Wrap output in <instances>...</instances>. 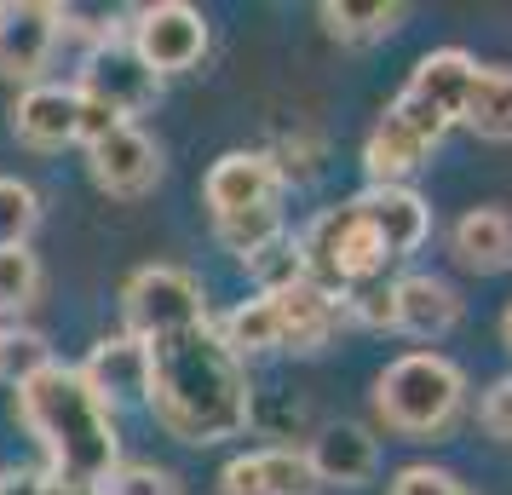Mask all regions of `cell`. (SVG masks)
Returning <instances> with one entry per match:
<instances>
[{"label":"cell","instance_id":"obj_31","mask_svg":"<svg viewBox=\"0 0 512 495\" xmlns=\"http://www.w3.org/2000/svg\"><path fill=\"white\" fill-rule=\"evenodd\" d=\"M386 495H466V484L455 478V472L443 467H426V461H415V467H403L392 478V490Z\"/></svg>","mask_w":512,"mask_h":495},{"label":"cell","instance_id":"obj_16","mask_svg":"<svg viewBox=\"0 0 512 495\" xmlns=\"http://www.w3.org/2000/svg\"><path fill=\"white\" fill-rule=\"evenodd\" d=\"M81 369V380L93 386V398L104 403V409H121V403H144V380H150V352H144V340H133V334H104L93 352H87V363H75Z\"/></svg>","mask_w":512,"mask_h":495},{"label":"cell","instance_id":"obj_25","mask_svg":"<svg viewBox=\"0 0 512 495\" xmlns=\"http://www.w3.org/2000/svg\"><path fill=\"white\" fill-rule=\"evenodd\" d=\"M41 300V260L29 248H0V323H18Z\"/></svg>","mask_w":512,"mask_h":495},{"label":"cell","instance_id":"obj_23","mask_svg":"<svg viewBox=\"0 0 512 495\" xmlns=\"http://www.w3.org/2000/svg\"><path fill=\"white\" fill-rule=\"evenodd\" d=\"M213 334H219V346H225L236 363H242V357H259V352H282L277 300H271V294L242 300V306H231L219 323H213Z\"/></svg>","mask_w":512,"mask_h":495},{"label":"cell","instance_id":"obj_8","mask_svg":"<svg viewBox=\"0 0 512 495\" xmlns=\"http://www.w3.org/2000/svg\"><path fill=\"white\" fill-rule=\"evenodd\" d=\"M127 41L156 75H185L208 58V18L185 0H156L133 12Z\"/></svg>","mask_w":512,"mask_h":495},{"label":"cell","instance_id":"obj_29","mask_svg":"<svg viewBox=\"0 0 512 495\" xmlns=\"http://www.w3.org/2000/svg\"><path fill=\"white\" fill-rule=\"evenodd\" d=\"M35 225H41V196H35V185L0 173V248H29Z\"/></svg>","mask_w":512,"mask_h":495},{"label":"cell","instance_id":"obj_32","mask_svg":"<svg viewBox=\"0 0 512 495\" xmlns=\"http://www.w3.org/2000/svg\"><path fill=\"white\" fill-rule=\"evenodd\" d=\"M478 426H484L489 438L512 444V375H501L484 398H478Z\"/></svg>","mask_w":512,"mask_h":495},{"label":"cell","instance_id":"obj_28","mask_svg":"<svg viewBox=\"0 0 512 495\" xmlns=\"http://www.w3.org/2000/svg\"><path fill=\"white\" fill-rule=\"evenodd\" d=\"M248 277L259 283V294H282V288L305 283V260H300V236H271L265 248H259L254 260H248Z\"/></svg>","mask_w":512,"mask_h":495},{"label":"cell","instance_id":"obj_20","mask_svg":"<svg viewBox=\"0 0 512 495\" xmlns=\"http://www.w3.org/2000/svg\"><path fill=\"white\" fill-rule=\"evenodd\" d=\"M426 162H432V144L420 139L415 127H403L392 110L374 121V133L363 139V173H369V185H403Z\"/></svg>","mask_w":512,"mask_h":495},{"label":"cell","instance_id":"obj_11","mask_svg":"<svg viewBox=\"0 0 512 495\" xmlns=\"http://www.w3.org/2000/svg\"><path fill=\"white\" fill-rule=\"evenodd\" d=\"M277 190H282V179H277L271 156H259V150H225L208 167V179H202V202H208L213 219H236V213L271 208Z\"/></svg>","mask_w":512,"mask_h":495},{"label":"cell","instance_id":"obj_34","mask_svg":"<svg viewBox=\"0 0 512 495\" xmlns=\"http://www.w3.org/2000/svg\"><path fill=\"white\" fill-rule=\"evenodd\" d=\"M75 93H81V87H75ZM116 127H127V121H121L110 104H98V98L81 93V127H75V144H98V139H110Z\"/></svg>","mask_w":512,"mask_h":495},{"label":"cell","instance_id":"obj_9","mask_svg":"<svg viewBox=\"0 0 512 495\" xmlns=\"http://www.w3.org/2000/svg\"><path fill=\"white\" fill-rule=\"evenodd\" d=\"M75 87H81L87 98H98V104H110L121 121H133V116H144V110L156 104V93H162V75H156L139 52H133V41H127V35H104L98 47H87Z\"/></svg>","mask_w":512,"mask_h":495},{"label":"cell","instance_id":"obj_33","mask_svg":"<svg viewBox=\"0 0 512 495\" xmlns=\"http://www.w3.org/2000/svg\"><path fill=\"white\" fill-rule=\"evenodd\" d=\"M0 495H98V490H75V484H58V478H47V472H0Z\"/></svg>","mask_w":512,"mask_h":495},{"label":"cell","instance_id":"obj_18","mask_svg":"<svg viewBox=\"0 0 512 495\" xmlns=\"http://www.w3.org/2000/svg\"><path fill=\"white\" fill-rule=\"evenodd\" d=\"M461 323V294L432 277V271H409L397 277V334L409 340H443Z\"/></svg>","mask_w":512,"mask_h":495},{"label":"cell","instance_id":"obj_7","mask_svg":"<svg viewBox=\"0 0 512 495\" xmlns=\"http://www.w3.org/2000/svg\"><path fill=\"white\" fill-rule=\"evenodd\" d=\"M64 41V6L52 0H0V81L41 87Z\"/></svg>","mask_w":512,"mask_h":495},{"label":"cell","instance_id":"obj_21","mask_svg":"<svg viewBox=\"0 0 512 495\" xmlns=\"http://www.w3.org/2000/svg\"><path fill=\"white\" fill-rule=\"evenodd\" d=\"M461 127L484 144H512V64H478Z\"/></svg>","mask_w":512,"mask_h":495},{"label":"cell","instance_id":"obj_2","mask_svg":"<svg viewBox=\"0 0 512 495\" xmlns=\"http://www.w3.org/2000/svg\"><path fill=\"white\" fill-rule=\"evenodd\" d=\"M12 415L24 426L47 478L75 484V490H98L110 472L121 467V432H116V409H104L93 398V386L81 380L75 363L52 357L35 380H24L12 392Z\"/></svg>","mask_w":512,"mask_h":495},{"label":"cell","instance_id":"obj_10","mask_svg":"<svg viewBox=\"0 0 512 495\" xmlns=\"http://www.w3.org/2000/svg\"><path fill=\"white\" fill-rule=\"evenodd\" d=\"M87 167H93V185L104 190V196L133 202L144 190H156V179H162V150H156V139H150L144 127L127 121L110 139L87 144Z\"/></svg>","mask_w":512,"mask_h":495},{"label":"cell","instance_id":"obj_1","mask_svg":"<svg viewBox=\"0 0 512 495\" xmlns=\"http://www.w3.org/2000/svg\"><path fill=\"white\" fill-rule=\"evenodd\" d=\"M150 352V380H144V409L156 415L167 438L179 444H225L254 421V386L248 369L236 363L213 323L162 334L144 346Z\"/></svg>","mask_w":512,"mask_h":495},{"label":"cell","instance_id":"obj_30","mask_svg":"<svg viewBox=\"0 0 512 495\" xmlns=\"http://www.w3.org/2000/svg\"><path fill=\"white\" fill-rule=\"evenodd\" d=\"M98 495H185V490H179V472L173 467H156V461H121V467L98 484Z\"/></svg>","mask_w":512,"mask_h":495},{"label":"cell","instance_id":"obj_24","mask_svg":"<svg viewBox=\"0 0 512 495\" xmlns=\"http://www.w3.org/2000/svg\"><path fill=\"white\" fill-rule=\"evenodd\" d=\"M52 363V346L41 329H29V323H0V386H24L35 380L41 369Z\"/></svg>","mask_w":512,"mask_h":495},{"label":"cell","instance_id":"obj_6","mask_svg":"<svg viewBox=\"0 0 512 495\" xmlns=\"http://www.w3.org/2000/svg\"><path fill=\"white\" fill-rule=\"evenodd\" d=\"M121 317H127V334L150 346L162 334L208 323V294L179 265H139L127 277V288H121Z\"/></svg>","mask_w":512,"mask_h":495},{"label":"cell","instance_id":"obj_3","mask_svg":"<svg viewBox=\"0 0 512 495\" xmlns=\"http://www.w3.org/2000/svg\"><path fill=\"white\" fill-rule=\"evenodd\" d=\"M466 403V375L443 352H403L374 375V421L392 438H443Z\"/></svg>","mask_w":512,"mask_h":495},{"label":"cell","instance_id":"obj_12","mask_svg":"<svg viewBox=\"0 0 512 495\" xmlns=\"http://www.w3.org/2000/svg\"><path fill=\"white\" fill-rule=\"evenodd\" d=\"M317 472L305 461V449L294 444H271V449H248L225 461L219 472V495H317Z\"/></svg>","mask_w":512,"mask_h":495},{"label":"cell","instance_id":"obj_27","mask_svg":"<svg viewBox=\"0 0 512 495\" xmlns=\"http://www.w3.org/2000/svg\"><path fill=\"white\" fill-rule=\"evenodd\" d=\"M340 311H346V323H357V329H374V334L397 329V277H369V283L346 288L340 294Z\"/></svg>","mask_w":512,"mask_h":495},{"label":"cell","instance_id":"obj_14","mask_svg":"<svg viewBox=\"0 0 512 495\" xmlns=\"http://www.w3.org/2000/svg\"><path fill=\"white\" fill-rule=\"evenodd\" d=\"M75 127H81V93L75 81H41V87H24L12 98V139L29 144V150H64L75 144Z\"/></svg>","mask_w":512,"mask_h":495},{"label":"cell","instance_id":"obj_4","mask_svg":"<svg viewBox=\"0 0 512 495\" xmlns=\"http://www.w3.org/2000/svg\"><path fill=\"white\" fill-rule=\"evenodd\" d=\"M300 260H305V283L328 288L334 300L346 288L369 283V277H386V265H392L380 236L369 231V219L357 213V202H340V208H323L305 219Z\"/></svg>","mask_w":512,"mask_h":495},{"label":"cell","instance_id":"obj_13","mask_svg":"<svg viewBox=\"0 0 512 495\" xmlns=\"http://www.w3.org/2000/svg\"><path fill=\"white\" fill-rule=\"evenodd\" d=\"M351 202L369 219V231L380 236L386 260H409V254L426 248V236H432V208H426L409 185H369V190H357Z\"/></svg>","mask_w":512,"mask_h":495},{"label":"cell","instance_id":"obj_19","mask_svg":"<svg viewBox=\"0 0 512 495\" xmlns=\"http://www.w3.org/2000/svg\"><path fill=\"white\" fill-rule=\"evenodd\" d=\"M449 248H455V260L466 271H478V277H501L512 271V213L507 208H472L455 219V231H449Z\"/></svg>","mask_w":512,"mask_h":495},{"label":"cell","instance_id":"obj_15","mask_svg":"<svg viewBox=\"0 0 512 495\" xmlns=\"http://www.w3.org/2000/svg\"><path fill=\"white\" fill-rule=\"evenodd\" d=\"M305 461H311V472H317L323 490L328 484H334V490H357V484H369L374 472H380V444H374L369 426L334 421L305 444Z\"/></svg>","mask_w":512,"mask_h":495},{"label":"cell","instance_id":"obj_5","mask_svg":"<svg viewBox=\"0 0 512 495\" xmlns=\"http://www.w3.org/2000/svg\"><path fill=\"white\" fill-rule=\"evenodd\" d=\"M472 75L478 64L466 58L461 47H438L426 52L415 64V75L403 81V93L392 98V116L403 127H415L420 139L438 150L449 127H461V110H466V93H472Z\"/></svg>","mask_w":512,"mask_h":495},{"label":"cell","instance_id":"obj_22","mask_svg":"<svg viewBox=\"0 0 512 495\" xmlns=\"http://www.w3.org/2000/svg\"><path fill=\"white\" fill-rule=\"evenodd\" d=\"M317 18H323V29L340 47H374L392 29H403L409 6H397V0H323Z\"/></svg>","mask_w":512,"mask_h":495},{"label":"cell","instance_id":"obj_26","mask_svg":"<svg viewBox=\"0 0 512 495\" xmlns=\"http://www.w3.org/2000/svg\"><path fill=\"white\" fill-rule=\"evenodd\" d=\"M213 236H219V248L231 254V260H254L259 248L271 242V236H282V208L271 202V208H254V213H236V219H213Z\"/></svg>","mask_w":512,"mask_h":495},{"label":"cell","instance_id":"obj_35","mask_svg":"<svg viewBox=\"0 0 512 495\" xmlns=\"http://www.w3.org/2000/svg\"><path fill=\"white\" fill-rule=\"evenodd\" d=\"M501 340H507V352H512V306L501 311Z\"/></svg>","mask_w":512,"mask_h":495},{"label":"cell","instance_id":"obj_17","mask_svg":"<svg viewBox=\"0 0 512 495\" xmlns=\"http://www.w3.org/2000/svg\"><path fill=\"white\" fill-rule=\"evenodd\" d=\"M271 300H277V323H282V352H300V357L323 352L340 334V323H346L340 300L317 283H294L282 294H271Z\"/></svg>","mask_w":512,"mask_h":495}]
</instances>
